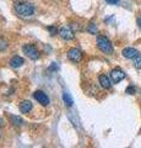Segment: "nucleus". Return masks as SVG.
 Masks as SVG:
<instances>
[{"mask_svg":"<svg viewBox=\"0 0 141 148\" xmlns=\"http://www.w3.org/2000/svg\"><path fill=\"white\" fill-rule=\"evenodd\" d=\"M134 66H135V68L141 69V54H138L134 58Z\"/></svg>","mask_w":141,"mask_h":148,"instance_id":"15","label":"nucleus"},{"mask_svg":"<svg viewBox=\"0 0 141 148\" xmlns=\"http://www.w3.org/2000/svg\"><path fill=\"white\" fill-rule=\"evenodd\" d=\"M15 11L21 17H31L34 14V6L27 1H17L15 3Z\"/></svg>","mask_w":141,"mask_h":148,"instance_id":"1","label":"nucleus"},{"mask_svg":"<svg viewBox=\"0 0 141 148\" xmlns=\"http://www.w3.org/2000/svg\"><path fill=\"white\" fill-rule=\"evenodd\" d=\"M24 63H25L24 58L20 57V56H13V57L10 59V66L12 68H20Z\"/></svg>","mask_w":141,"mask_h":148,"instance_id":"11","label":"nucleus"},{"mask_svg":"<svg viewBox=\"0 0 141 148\" xmlns=\"http://www.w3.org/2000/svg\"><path fill=\"white\" fill-rule=\"evenodd\" d=\"M3 123H4V121H3V119H1V117H0V127H1V126H3Z\"/></svg>","mask_w":141,"mask_h":148,"instance_id":"21","label":"nucleus"},{"mask_svg":"<svg viewBox=\"0 0 141 148\" xmlns=\"http://www.w3.org/2000/svg\"><path fill=\"white\" fill-rule=\"evenodd\" d=\"M63 100H64L65 105H67L69 108H71L72 104H74V100H72L71 95H70L67 91H63Z\"/></svg>","mask_w":141,"mask_h":148,"instance_id":"12","label":"nucleus"},{"mask_svg":"<svg viewBox=\"0 0 141 148\" xmlns=\"http://www.w3.org/2000/svg\"><path fill=\"white\" fill-rule=\"evenodd\" d=\"M97 47L99 48V51H102V52L106 53V54H112L114 52L112 42L106 36H98L97 37Z\"/></svg>","mask_w":141,"mask_h":148,"instance_id":"2","label":"nucleus"},{"mask_svg":"<svg viewBox=\"0 0 141 148\" xmlns=\"http://www.w3.org/2000/svg\"><path fill=\"white\" fill-rule=\"evenodd\" d=\"M106 3L109 4V5H118L120 1L119 0H106Z\"/></svg>","mask_w":141,"mask_h":148,"instance_id":"17","label":"nucleus"},{"mask_svg":"<svg viewBox=\"0 0 141 148\" xmlns=\"http://www.w3.org/2000/svg\"><path fill=\"white\" fill-rule=\"evenodd\" d=\"M48 30H49V31H51V34H52V35H55V34H57V31H58V30L55 29V27H53V26H51V27H48Z\"/></svg>","mask_w":141,"mask_h":148,"instance_id":"19","label":"nucleus"},{"mask_svg":"<svg viewBox=\"0 0 141 148\" xmlns=\"http://www.w3.org/2000/svg\"><path fill=\"white\" fill-rule=\"evenodd\" d=\"M125 92H126V94H129V95H134L135 92H136V88L134 85H129L128 88H126Z\"/></svg>","mask_w":141,"mask_h":148,"instance_id":"16","label":"nucleus"},{"mask_svg":"<svg viewBox=\"0 0 141 148\" xmlns=\"http://www.w3.org/2000/svg\"><path fill=\"white\" fill-rule=\"evenodd\" d=\"M22 52L30 59H32V61H36V59L39 58V51L36 48V46H33V45H25L24 47H22Z\"/></svg>","mask_w":141,"mask_h":148,"instance_id":"3","label":"nucleus"},{"mask_svg":"<svg viewBox=\"0 0 141 148\" xmlns=\"http://www.w3.org/2000/svg\"><path fill=\"white\" fill-rule=\"evenodd\" d=\"M48 69H49L51 72H55V71H58V69H59V67L57 66V63H52V66L49 67Z\"/></svg>","mask_w":141,"mask_h":148,"instance_id":"18","label":"nucleus"},{"mask_svg":"<svg viewBox=\"0 0 141 148\" xmlns=\"http://www.w3.org/2000/svg\"><path fill=\"white\" fill-rule=\"evenodd\" d=\"M10 120H11V123L13 126H21L24 123V120L19 116H13V115H10Z\"/></svg>","mask_w":141,"mask_h":148,"instance_id":"13","label":"nucleus"},{"mask_svg":"<svg viewBox=\"0 0 141 148\" xmlns=\"http://www.w3.org/2000/svg\"><path fill=\"white\" fill-rule=\"evenodd\" d=\"M126 74L124 71H121L120 68H114L113 71L109 73V78H111L112 83H114V84H118V83H120L123 79H125Z\"/></svg>","mask_w":141,"mask_h":148,"instance_id":"4","label":"nucleus"},{"mask_svg":"<svg viewBox=\"0 0 141 148\" xmlns=\"http://www.w3.org/2000/svg\"><path fill=\"white\" fill-rule=\"evenodd\" d=\"M67 58L74 63H79L82 59V52L79 48H70L67 51Z\"/></svg>","mask_w":141,"mask_h":148,"instance_id":"5","label":"nucleus"},{"mask_svg":"<svg viewBox=\"0 0 141 148\" xmlns=\"http://www.w3.org/2000/svg\"><path fill=\"white\" fill-rule=\"evenodd\" d=\"M140 94H141V90H140Z\"/></svg>","mask_w":141,"mask_h":148,"instance_id":"22","label":"nucleus"},{"mask_svg":"<svg viewBox=\"0 0 141 148\" xmlns=\"http://www.w3.org/2000/svg\"><path fill=\"white\" fill-rule=\"evenodd\" d=\"M32 109H33V105L28 100H25V101H22V103L20 104V111L22 114H28V112L32 111Z\"/></svg>","mask_w":141,"mask_h":148,"instance_id":"10","label":"nucleus"},{"mask_svg":"<svg viewBox=\"0 0 141 148\" xmlns=\"http://www.w3.org/2000/svg\"><path fill=\"white\" fill-rule=\"evenodd\" d=\"M98 80H99V84H101L102 88H104V89H111L112 80H111V78H108L106 75V74H101L98 78Z\"/></svg>","mask_w":141,"mask_h":148,"instance_id":"9","label":"nucleus"},{"mask_svg":"<svg viewBox=\"0 0 141 148\" xmlns=\"http://www.w3.org/2000/svg\"><path fill=\"white\" fill-rule=\"evenodd\" d=\"M121 54H123V57L126 58V59H134L136 56L139 54L138 52V49L136 48H133V47H126L121 51Z\"/></svg>","mask_w":141,"mask_h":148,"instance_id":"8","label":"nucleus"},{"mask_svg":"<svg viewBox=\"0 0 141 148\" xmlns=\"http://www.w3.org/2000/svg\"><path fill=\"white\" fill-rule=\"evenodd\" d=\"M59 36H60L63 40H65V41H70V40L74 38V31L71 30V27L64 26V27H61V29L59 30Z\"/></svg>","mask_w":141,"mask_h":148,"instance_id":"7","label":"nucleus"},{"mask_svg":"<svg viewBox=\"0 0 141 148\" xmlns=\"http://www.w3.org/2000/svg\"><path fill=\"white\" fill-rule=\"evenodd\" d=\"M33 98L37 100L40 105H43V106L49 105V98H48V95L45 94L44 91H42V90L34 91V92H33Z\"/></svg>","mask_w":141,"mask_h":148,"instance_id":"6","label":"nucleus"},{"mask_svg":"<svg viewBox=\"0 0 141 148\" xmlns=\"http://www.w3.org/2000/svg\"><path fill=\"white\" fill-rule=\"evenodd\" d=\"M136 24H138V26H139L140 29H141V14H140V15L138 16V18H136Z\"/></svg>","mask_w":141,"mask_h":148,"instance_id":"20","label":"nucleus"},{"mask_svg":"<svg viewBox=\"0 0 141 148\" xmlns=\"http://www.w3.org/2000/svg\"><path fill=\"white\" fill-rule=\"evenodd\" d=\"M87 31L90 32L91 35H96V34H97V31H98L96 24H93V22H90L88 26H87Z\"/></svg>","mask_w":141,"mask_h":148,"instance_id":"14","label":"nucleus"}]
</instances>
